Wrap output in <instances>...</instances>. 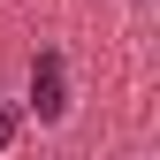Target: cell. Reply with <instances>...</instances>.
Segmentation results:
<instances>
[{
  "label": "cell",
  "mask_w": 160,
  "mask_h": 160,
  "mask_svg": "<svg viewBox=\"0 0 160 160\" xmlns=\"http://www.w3.org/2000/svg\"><path fill=\"white\" fill-rule=\"evenodd\" d=\"M31 114L38 122H61L69 114V61H61V46L31 53Z\"/></svg>",
  "instance_id": "cell-1"
},
{
  "label": "cell",
  "mask_w": 160,
  "mask_h": 160,
  "mask_svg": "<svg viewBox=\"0 0 160 160\" xmlns=\"http://www.w3.org/2000/svg\"><path fill=\"white\" fill-rule=\"evenodd\" d=\"M8 137H15V107L0 99V152H8Z\"/></svg>",
  "instance_id": "cell-2"
}]
</instances>
